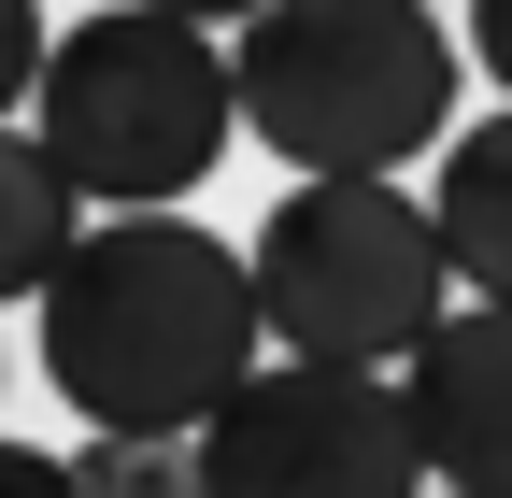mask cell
<instances>
[{
    "mask_svg": "<svg viewBox=\"0 0 512 498\" xmlns=\"http://www.w3.org/2000/svg\"><path fill=\"white\" fill-rule=\"evenodd\" d=\"M256 257L214 242L200 214H86V242L43 285V370L86 427L128 442H200L256 385Z\"/></svg>",
    "mask_w": 512,
    "mask_h": 498,
    "instance_id": "obj_1",
    "label": "cell"
},
{
    "mask_svg": "<svg viewBox=\"0 0 512 498\" xmlns=\"http://www.w3.org/2000/svg\"><path fill=\"white\" fill-rule=\"evenodd\" d=\"M242 129L299 185H384L456 129V29L441 0H271L242 43Z\"/></svg>",
    "mask_w": 512,
    "mask_h": 498,
    "instance_id": "obj_2",
    "label": "cell"
},
{
    "mask_svg": "<svg viewBox=\"0 0 512 498\" xmlns=\"http://www.w3.org/2000/svg\"><path fill=\"white\" fill-rule=\"evenodd\" d=\"M242 129V72L214 29L157 15V0H100L86 29H57L29 143L72 171L86 214H185V185H214Z\"/></svg>",
    "mask_w": 512,
    "mask_h": 498,
    "instance_id": "obj_3",
    "label": "cell"
},
{
    "mask_svg": "<svg viewBox=\"0 0 512 498\" xmlns=\"http://www.w3.org/2000/svg\"><path fill=\"white\" fill-rule=\"evenodd\" d=\"M256 314H271L285 356H328V370H399L441 328V214L413 185H285L256 214Z\"/></svg>",
    "mask_w": 512,
    "mask_h": 498,
    "instance_id": "obj_4",
    "label": "cell"
},
{
    "mask_svg": "<svg viewBox=\"0 0 512 498\" xmlns=\"http://www.w3.org/2000/svg\"><path fill=\"white\" fill-rule=\"evenodd\" d=\"M200 484L214 498H413V413L384 370H328V356H271L256 385L200 427Z\"/></svg>",
    "mask_w": 512,
    "mask_h": 498,
    "instance_id": "obj_5",
    "label": "cell"
},
{
    "mask_svg": "<svg viewBox=\"0 0 512 498\" xmlns=\"http://www.w3.org/2000/svg\"><path fill=\"white\" fill-rule=\"evenodd\" d=\"M399 413L441 498H512V299H470L399 356Z\"/></svg>",
    "mask_w": 512,
    "mask_h": 498,
    "instance_id": "obj_6",
    "label": "cell"
},
{
    "mask_svg": "<svg viewBox=\"0 0 512 498\" xmlns=\"http://www.w3.org/2000/svg\"><path fill=\"white\" fill-rule=\"evenodd\" d=\"M427 214H441V257H456V285H470V299H512V100L484 114V129L441 143Z\"/></svg>",
    "mask_w": 512,
    "mask_h": 498,
    "instance_id": "obj_7",
    "label": "cell"
},
{
    "mask_svg": "<svg viewBox=\"0 0 512 498\" xmlns=\"http://www.w3.org/2000/svg\"><path fill=\"white\" fill-rule=\"evenodd\" d=\"M72 242H86V200H72V171H57L29 129H0V299H43Z\"/></svg>",
    "mask_w": 512,
    "mask_h": 498,
    "instance_id": "obj_8",
    "label": "cell"
},
{
    "mask_svg": "<svg viewBox=\"0 0 512 498\" xmlns=\"http://www.w3.org/2000/svg\"><path fill=\"white\" fill-rule=\"evenodd\" d=\"M72 498H214L200 442H128V427H86L72 442Z\"/></svg>",
    "mask_w": 512,
    "mask_h": 498,
    "instance_id": "obj_9",
    "label": "cell"
},
{
    "mask_svg": "<svg viewBox=\"0 0 512 498\" xmlns=\"http://www.w3.org/2000/svg\"><path fill=\"white\" fill-rule=\"evenodd\" d=\"M43 57H57V29H43V0H0V129L43 100Z\"/></svg>",
    "mask_w": 512,
    "mask_h": 498,
    "instance_id": "obj_10",
    "label": "cell"
},
{
    "mask_svg": "<svg viewBox=\"0 0 512 498\" xmlns=\"http://www.w3.org/2000/svg\"><path fill=\"white\" fill-rule=\"evenodd\" d=\"M0 498H72V456H43V442H0Z\"/></svg>",
    "mask_w": 512,
    "mask_h": 498,
    "instance_id": "obj_11",
    "label": "cell"
},
{
    "mask_svg": "<svg viewBox=\"0 0 512 498\" xmlns=\"http://www.w3.org/2000/svg\"><path fill=\"white\" fill-rule=\"evenodd\" d=\"M470 57H484V86L512 100V0H470Z\"/></svg>",
    "mask_w": 512,
    "mask_h": 498,
    "instance_id": "obj_12",
    "label": "cell"
},
{
    "mask_svg": "<svg viewBox=\"0 0 512 498\" xmlns=\"http://www.w3.org/2000/svg\"><path fill=\"white\" fill-rule=\"evenodd\" d=\"M157 15H185V29H256L271 0H157Z\"/></svg>",
    "mask_w": 512,
    "mask_h": 498,
    "instance_id": "obj_13",
    "label": "cell"
}]
</instances>
